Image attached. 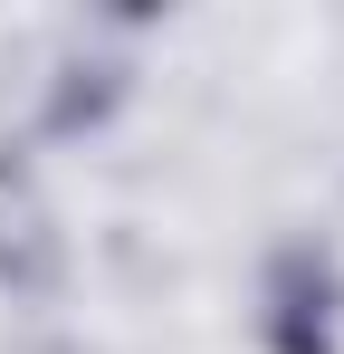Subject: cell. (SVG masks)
<instances>
[{"instance_id": "3", "label": "cell", "mask_w": 344, "mask_h": 354, "mask_svg": "<svg viewBox=\"0 0 344 354\" xmlns=\"http://www.w3.org/2000/svg\"><path fill=\"white\" fill-rule=\"evenodd\" d=\"M115 96H124V67H106V58H67V67L48 77L39 124H48V134H86V124L115 115Z\"/></svg>"}, {"instance_id": "1", "label": "cell", "mask_w": 344, "mask_h": 354, "mask_svg": "<svg viewBox=\"0 0 344 354\" xmlns=\"http://www.w3.org/2000/svg\"><path fill=\"white\" fill-rule=\"evenodd\" d=\"M258 345L268 354H344V268H335V249L287 239L258 268Z\"/></svg>"}, {"instance_id": "2", "label": "cell", "mask_w": 344, "mask_h": 354, "mask_svg": "<svg viewBox=\"0 0 344 354\" xmlns=\"http://www.w3.org/2000/svg\"><path fill=\"white\" fill-rule=\"evenodd\" d=\"M57 268H67V249L48 230V201L29 182H0V288L10 297H48Z\"/></svg>"}]
</instances>
